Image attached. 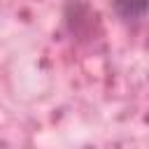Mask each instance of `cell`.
I'll use <instances>...</instances> for the list:
<instances>
[{
  "label": "cell",
  "instance_id": "obj_2",
  "mask_svg": "<svg viewBox=\"0 0 149 149\" xmlns=\"http://www.w3.org/2000/svg\"><path fill=\"white\" fill-rule=\"evenodd\" d=\"M109 7L123 23H137L149 14V0H109Z\"/></svg>",
  "mask_w": 149,
  "mask_h": 149
},
{
  "label": "cell",
  "instance_id": "obj_1",
  "mask_svg": "<svg viewBox=\"0 0 149 149\" xmlns=\"http://www.w3.org/2000/svg\"><path fill=\"white\" fill-rule=\"evenodd\" d=\"M63 23L65 30L77 40H91V35L98 30L95 9L86 0H68L63 9Z\"/></svg>",
  "mask_w": 149,
  "mask_h": 149
}]
</instances>
